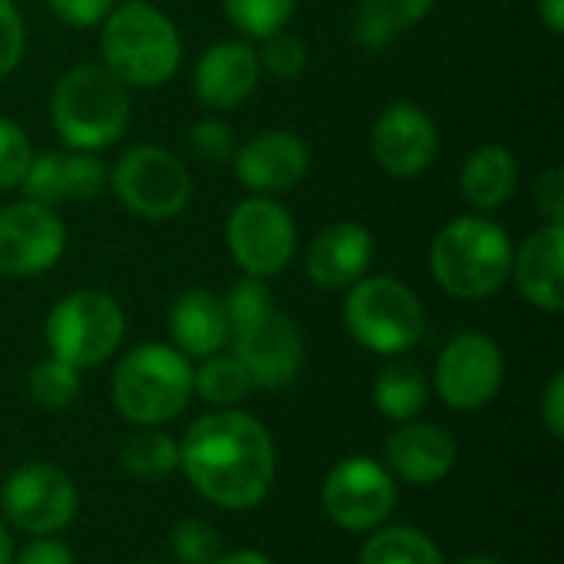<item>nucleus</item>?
Segmentation results:
<instances>
[{
  "instance_id": "cd10ccee",
  "label": "nucleus",
  "mask_w": 564,
  "mask_h": 564,
  "mask_svg": "<svg viewBox=\"0 0 564 564\" xmlns=\"http://www.w3.org/2000/svg\"><path fill=\"white\" fill-rule=\"evenodd\" d=\"M221 10L245 40H264L291 23L297 0H221Z\"/></svg>"
},
{
  "instance_id": "bb28decb",
  "label": "nucleus",
  "mask_w": 564,
  "mask_h": 564,
  "mask_svg": "<svg viewBox=\"0 0 564 564\" xmlns=\"http://www.w3.org/2000/svg\"><path fill=\"white\" fill-rule=\"evenodd\" d=\"M192 387H195V393L205 403L221 406V410L241 403L254 390V383H251L248 370L241 367V360L235 354H225V350L221 354H212V357H205L198 364Z\"/></svg>"
},
{
  "instance_id": "7c9ffc66",
  "label": "nucleus",
  "mask_w": 564,
  "mask_h": 564,
  "mask_svg": "<svg viewBox=\"0 0 564 564\" xmlns=\"http://www.w3.org/2000/svg\"><path fill=\"white\" fill-rule=\"evenodd\" d=\"M20 198L36 202V205H50L56 208L59 202H66V188H63V152L50 149L33 155L23 182H20Z\"/></svg>"
},
{
  "instance_id": "6e6552de",
  "label": "nucleus",
  "mask_w": 564,
  "mask_h": 564,
  "mask_svg": "<svg viewBox=\"0 0 564 564\" xmlns=\"http://www.w3.org/2000/svg\"><path fill=\"white\" fill-rule=\"evenodd\" d=\"M109 188L119 205L142 221H172L192 202V172L185 159L155 142L126 149L109 169Z\"/></svg>"
},
{
  "instance_id": "aec40b11",
  "label": "nucleus",
  "mask_w": 564,
  "mask_h": 564,
  "mask_svg": "<svg viewBox=\"0 0 564 564\" xmlns=\"http://www.w3.org/2000/svg\"><path fill=\"white\" fill-rule=\"evenodd\" d=\"M456 463L459 449L443 426L410 420L387 440V469L410 486H436L456 469Z\"/></svg>"
},
{
  "instance_id": "dca6fc26",
  "label": "nucleus",
  "mask_w": 564,
  "mask_h": 564,
  "mask_svg": "<svg viewBox=\"0 0 564 564\" xmlns=\"http://www.w3.org/2000/svg\"><path fill=\"white\" fill-rule=\"evenodd\" d=\"M235 178L251 195H288L311 172V149L291 129H264L248 142H238L231 159Z\"/></svg>"
},
{
  "instance_id": "a878e982",
  "label": "nucleus",
  "mask_w": 564,
  "mask_h": 564,
  "mask_svg": "<svg viewBox=\"0 0 564 564\" xmlns=\"http://www.w3.org/2000/svg\"><path fill=\"white\" fill-rule=\"evenodd\" d=\"M360 564H446V558L426 532L410 525H380L367 539Z\"/></svg>"
},
{
  "instance_id": "393cba45",
  "label": "nucleus",
  "mask_w": 564,
  "mask_h": 564,
  "mask_svg": "<svg viewBox=\"0 0 564 564\" xmlns=\"http://www.w3.org/2000/svg\"><path fill=\"white\" fill-rule=\"evenodd\" d=\"M119 463L139 482H162L178 469V443L159 426H139V433L122 443Z\"/></svg>"
},
{
  "instance_id": "39448f33",
  "label": "nucleus",
  "mask_w": 564,
  "mask_h": 564,
  "mask_svg": "<svg viewBox=\"0 0 564 564\" xmlns=\"http://www.w3.org/2000/svg\"><path fill=\"white\" fill-rule=\"evenodd\" d=\"M195 370L185 354L169 344L132 347L112 373V403L135 426H162L188 406Z\"/></svg>"
},
{
  "instance_id": "e433bc0d",
  "label": "nucleus",
  "mask_w": 564,
  "mask_h": 564,
  "mask_svg": "<svg viewBox=\"0 0 564 564\" xmlns=\"http://www.w3.org/2000/svg\"><path fill=\"white\" fill-rule=\"evenodd\" d=\"M26 53V23L13 0H0V79L10 76Z\"/></svg>"
},
{
  "instance_id": "f257e3e1",
  "label": "nucleus",
  "mask_w": 564,
  "mask_h": 564,
  "mask_svg": "<svg viewBox=\"0 0 564 564\" xmlns=\"http://www.w3.org/2000/svg\"><path fill=\"white\" fill-rule=\"evenodd\" d=\"M178 469L212 506L245 512L268 499L278 453L261 420L228 406L198 416L185 430L178 446Z\"/></svg>"
},
{
  "instance_id": "49530a36",
  "label": "nucleus",
  "mask_w": 564,
  "mask_h": 564,
  "mask_svg": "<svg viewBox=\"0 0 564 564\" xmlns=\"http://www.w3.org/2000/svg\"><path fill=\"white\" fill-rule=\"evenodd\" d=\"M142 3H152V0H142Z\"/></svg>"
},
{
  "instance_id": "6ab92c4d",
  "label": "nucleus",
  "mask_w": 564,
  "mask_h": 564,
  "mask_svg": "<svg viewBox=\"0 0 564 564\" xmlns=\"http://www.w3.org/2000/svg\"><path fill=\"white\" fill-rule=\"evenodd\" d=\"M512 281L519 294L542 314L564 307V225H539L512 254Z\"/></svg>"
},
{
  "instance_id": "5701e85b",
  "label": "nucleus",
  "mask_w": 564,
  "mask_h": 564,
  "mask_svg": "<svg viewBox=\"0 0 564 564\" xmlns=\"http://www.w3.org/2000/svg\"><path fill=\"white\" fill-rule=\"evenodd\" d=\"M433 7L436 0H357L350 17V36L364 50L380 53L403 33L420 26L433 13Z\"/></svg>"
},
{
  "instance_id": "9b49d317",
  "label": "nucleus",
  "mask_w": 564,
  "mask_h": 564,
  "mask_svg": "<svg viewBox=\"0 0 564 564\" xmlns=\"http://www.w3.org/2000/svg\"><path fill=\"white\" fill-rule=\"evenodd\" d=\"M321 506L334 525L347 532H373L397 509V479L370 456H347L327 473Z\"/></svg>"
},
{
  "instance_id": "a18cd8bd",
  "label": "nucleus",
  "mask_w": 564,
  "mask_h": 564,
  "mask_svg": "<svg viewBox=\"0 0 564 564\" xmlns=\"http://www.w3.org/2000/svg\"><path fill=\"white\" fill-rule=\"evenodd\" d=\"M456 564H506L502 558H496V555H466V558H459Z\"/></svg>"
},
{
  "instance_id": "f704fd0d",
  "label": "nucleus",
  "mask_w": 564,
  "mask_h": 564,
  "mask_svg": "<svg viewBox=\"0 0 564 564\" xmlns=\"http://www.w3.org/2000/svg\"><path fill=\"white\" fill-rule=\"evenodd\" d=\"M185 142H188V152L198 155L208 165H231L235 149H238L235 129L225 119H215V116H205V119L192 122Z\"/></svg>"
},
{
  "instance_id": "c9c22d12",
  "label": "nucleus",
  "mask_w": 564,
  "mask_h": 564,
  "mask_svg": "<svg viewBox=\"0 0 564 564\" xmlns=\"http://www.w3.org/2000/svg\"><path fill=\"white\" fill-rule=\"evenodd\" d=\"M221 301H225V314H228V330H238L274 307V294H271L268 281L248 278V274L241 281H235L228 297H221Z\"/></svg>"
},
{
  "instance_id": "4468645a",
  "label": "nucleus",
  "mask_w": 564,
  "mask_h": 564,
  "mask_svg": "<svg viewBox=\"0 0 564 564\" xmlns=\"http://www.w3.org/2000/svg\"><path fill=\"white\" fill-rule=\"evenodd\" d=\"M66 225L50 205L10 202L0 208V274L36 278L56 268L66 251Z\"/></svg>"
},
{
  "instance_id": "f03ea898",
  "label": "nucleus",
  "mask_w": 564,
  "mask_h": 564,
  "mask_svg": "<svg viewBox=\"0 0 564 564\" xmlns=\"http://www.w3.org/2000/svg\"><path fill=\"white\" fill-rule=\"evenodd\" d=\"M102 66L129 89H159L182 66V33L155 3L122 0L99 23Z\"/></svg>"
},
{
  "instance_id": "a211bd4d",
  "label": "nucleus",
  "mask_w": 564,
  "mask_h": 564,
  "mask_svg": "<svg viewBox=\"0 0 564 564\" xmlns=\"http://www.w3.org/2000/svg\"><path fill=\"white\" fill-rule=\"evenodd\" d=\"M373 231L360 221H330L324 225L304 251V271L314 288L337 294L354 288L360 278H367L373 264Z\"/></svg>"
},
{
  "instance_id": "9d476101",
  "label": "nucleus",
  "mask_w": 564,
  "mask_h": 564,
  "mask_svg": "<svg viewBox=\"0 0 564 564\" xmlns=\"http://www.w3.org/2000/svg\"><path fill=\"white\" fill-rule=\"evenodd\" d=\"M436 393L449 410L476 413L489 406L506 380V354L482 330H459L436 360Z\"/></svg>"
},
{
  "instance_id": "58836bf2",
  "label": "nucleus",
  "mask_w": 564,
  "mask_h": 564,
  "mask_svg": "<svg viewBox=\"0 0 564 564\" xmlns=\"http://www.w3.org/2000/svg\"><path fill=\"white\" fill-rule=\"evenodd\" d=\"M535 205L545 225H564V172L558 165L535 178Z\"/></svg>"
},
{
  "instance_id": "2f4dec72",
  "label": "nucleus",
  "mask_w": 564,
  "mask_h": 564,
  "mask_svg": "<svg viewBox=\"0 0 564 564\" xmlns=\"http://www.w3.org/2000/svg\"><path fill=\"white\" fill-rule=\"evenodd\" d=\"M63 188L66 202H86L109 188V169L96 152H63Z\"/></svg>"
},
{
  "instance_id": "f8f14e48",
  "label": "nucleus",
  "mask_w": 564,
  "mask_h": 564,
  "mask_svg": "<svg viewBox=\"0 0 564 564\" xmlns=\"http://www.w3.org/2000/svg\"><path fill=\"white\" fill-rule=\"evenodd\" d=\"M79 496L73 479L53 463H26L0 489V509L10 525L43 539L63 532L76 516Z\"/></svg>"
},
{
  "instance_id": "c03bdc74",
  "label": "nucleus",
  "mask_w": 564,
  "mask_h": 564,
  "mask_svg": "<svg viewBox=\"0 0 564 564\" xmlns=\"http://www.w3.org/2000/svg\"><path fill=\"white\" fill-rule=\"evenodd\" d=\"M0 564H13V542L3 525H0Z\"/></svg>"
},
{
  "instance_id": "4c0bfd02",
  "label": "nucleus",
  "mask_w": 564,
  "mask_h": 564,
  "mask_svg": "<svg viewBox=\"0 0 564 564\" xmlns=\"http://www.w3.org/2000/svg\"><path fill=\"white\" fill-rule=\"evenodd\" d=\"M46 3L59 23L73 30H89V26H99L119 0H46Z\"/></svg>"
},
{
  "instance_id": "ddd939ff",
  "label": "nucleus",
  "mask_w": 564,
  "mask_h": 564,
  "mask_svg": "<svg viewBox=\"0 0 564 564\" xmlns=\"http://www.w3.org/2000/svg\"><path fill=\"white\" fill-rule=\"evenodd\" d=\"M370 159L390 178H416L440 155V129L426 109L410 99L383 106L367 135Z\"/></svg>"
},
{
  "instance_id": "20e7f679",
  "label": "nucleus",
  "mask_w": 564,
  "mask_h": 564,
  "mask_svg": "<svg viewBox=\"0 0 564 564\" xmlns=\"http://www.w3.org/2000/svg\"><path fill=\"white\" fill-rule=\"evenodd\" d=\"M132 119L129 86L102 63H76L59 73L50 93V122L73 152H102L116 145Z\"/></svg>"
},
{
  "instance_id": "79ce46f5",
  "label": "nucleus",
  "mask_w": 564,
  "mask_h": 564,
  "mask_svg": "<svg viewBox=\"0 0 564 564\" xmlns=\"http://www.w3.org/2000/svg\"><path fill=\"white\" fill-rule=\"evenodd\" d=\"M539 17L552 33H564V0H539Z\"/></svg>"
},
{
  "instance_id": "c756f323",
  "label": "nucleus",
  "mask_w": 564,
  "mask_h": 564,
  "mask_svg": "<svg viewBox=\"0 0 564 564\" xmlns=\"http://www.w3.org/2000/svg\"><path fill=\"white\" fill-rule=\"evenodd\" d=\"M258 43L261 46H254V50H258L261 76H268L274 83H294L307 69V46L291 30H278Z\"/></svg>"
},
{
  "instance_id": "ea45409f",
  "label": "nucleus",
  "mask_w": 564,
  "mask_h": 564,
  "mask_svg": "<svg viewBox=\"0 0 564 564\" xmlns=\"http://www.w3.org/2000/svg\"><path fill=\"white\" fill-rule=\"evenodd\" d=\"M542 420L552 440H564V373L558 370L542 393Z\"/></svg>"
},
{
  "instance_id": "1a4fd4ad",
  "label": "nucleus",
  "mask_w": 564,
  "mask_h": 564,
  "mask_svg": "<svg viewBox=\"0 0 564 564\" xmlns=\"http://www.w3.org/2000/svg\"><path fill=\"white\" fill-rule=\"evenodd\" d=\"M225 245L241 274L268 281L294 261L297 225L278 198L248 195L228 212Z\"/></svg>"
},
{
  "instance_id": "a19ab883",
  "label": "nucleus",
  "mask_w": 564,
  "mask_h": 564,
  "mask_svg": "<svg viewBox=\"0 0 564 564\" xmlns=\"http://www.w3.org/2000/svg\"><path fill=\"white\" fill-rule=\"evenodd\" d=\"M13 564H76L73 562V552L56 542L53 535H43V539H33L17 558Z\"/></svg>"
},
{
  "instance_id": "412c9836",
  "label": "nucleus",
  "mask_w": 564,
  "mask_h": 564,
  "mask_svg": "<svg viewBox=\"0 0 564 564\" xmlns=\"http://www.w3.org/2000/svg\"><path fill=\"white\" fill-rule=\"evenodd\" d=\"M169 334L175 340V350L185 357H212L228 347V314L225 301L205 288H192L175 297L169 307Z\"/></svg>"
},
{
  "instance_id": "c85d7f7f",
  "label": "nucleus",
  "mask_w": 564,
  "mask_h": 564,
  "mask_svg": "<svg viewBox=\"0 0 564 564\" xmlns=\"http://www.w3.org/2000/svg\"><path fill=\"white\" fill-rule=\"evenodd\" d=\"M26 390H30V400L50 413H59V410H69L79 397V370L63 364V360H43L30 370L26 377Z\"/></svg>"
},
{
  "instance_id": "423d86ee",
  "label": "nucleus",
  "mask_w": 564,
  "mask_h": 564,
  "mask_svg": "<svg viewBox=\"0 0 564 564\" xmlns=\"http://www.w3.org/2000/svg\"><path fill=\"white\" fill-rule=\"evenodd\" d=\"M344 327L370 354L400 357L426 334L420 294L393 274H367L344 294Z\"/></svg>"
},
{
  "instance_id": "4be33fe9",
  "label": "nucleus",
  "mask_w": 564,
  "mask_h": 564,
  "mask_svg": "<svg viewBox=\"0 0 564 564\" xmlns=\"http://www.w3.org/2000/svg\"><path fill=\"white\" fill-rule=\"evenodd\" d=\"M459 192L466 205L479 215L499 212L519 192V159L499 142L473 149L459 169Z\"/></svg>"
},
{
  "instance_id": "37998d69",
  "label": "nucleus",
  "mask_w": 564,
  "mask_h": 564,
  "mask_svg": "<svg viewBox=\"0 0 564 564\" xmlns=\"http://www.w3.org/2000/svg\"><path fill=\"white\" fill-rule=\"evenodd\" d=\"M215 564H274V562H271L268 555H261V552H248V549H241V552H221Z\"/></svg>"
},
{
  "instance_id": "b1692460",
  "label": "nucleus",
  "mask_w": 564,
  "mask_h": 564,
  "mask_svg": "<svg viewBox=\"0 0 564 564\" xmlns=\"http://www.w3.org/2000/svg\"><path fill=\"white\" fill-rule=\"evenodd\" d=\"M430 400V380L426 373L410 360L387 364L373 380V406L380 416L393 423H410L426 410Z\"/></svg>"
},
{
  "instance_id": "2eb2a0df",
  "label": "nucleus",
  "mask_w": 564,
  "mask_h": 564,
  "mask_svg": "<svg viewBox=\"0 0 564 564\" xmlns=\"http://www.w3.org/2000/svg\"><path fill=\"white\" fill-rule=\"evenodd\" d=\"M228 347L248 370L251 383L261 390L288 387L301 373V364H304L301 327L284 311H278V304L268 314L254 317L251 324L231 330Z\"/></svg>"
},
{
  "instance_id": "7ed1b4c3",
  "label": "nucleus",
  "mask_w": 564,
  "mask_h": 564,
  "mask_svg": "<svg viewBox=\"0 0 564 564\" xmlns=\"http://www.w3.org/2000/svg\"><path fill=\"white\" fill-rule=\"evenodd\" d=\"M516 245L489 215H459L430 245V274L456 301H486L512 281Z\"/></svg>"
},
{
  "instance_id": "72a5a7b5",
  "label": "nucleus",
  "mask_w": 564,
  "mask_h": 564,
  "mask_svg": "<svg viewBox=\"0 0 564 564\" xmlns=\"http://www.w3.org/2000/svg\"><path fill=\"white\" fill-rule=\"evenodd\" d=\"M225 542L205 519H182L172 529V555L178 564H215Z\"/></svg>"
},
{
  "instance_id": "f3484780",
  "label": "nucleus",
  "mask_w": 564,
  "mask_h": 564,
  "mask_svg": "<svg viewBox=\"0 0 564 564\" xmlns=\"http://www.w3.org/2000/svg\"><path fill=\"white\" fill-rule=\"evenodd\" d=\"M261 79L264 76L258 66V50L251 46V40H218L198 56L192 93L205 109L231 112L258 93Z\"/></svg>"
},
{
  "instance_id": "0eeeda50",
  "label": "nucleus",
  "mask_w": 564,
  "mask_h": 564,
  "mask_svg": "<svg viewBox=\"0 0 564 564\" xmlns=\"http://www.w3.org/2000/svg\"><path fill=\"white\" fill-rule=\"evenodd\" d=\"M43 334L53 360L89 370L119 350L126 337V314L112 294L99 288H79L50 307Z\"/></svg>"
},
{
  "instance_id": "473e14b6",
  "label": "nucleus",
  "mask_w": 564,
  "mask_h": 564,
  "mask_svg": "<svg viewBox=\"0 0 564 564\" xmlns=\"http://www.w3.org/2000/svg\"><path fill=\"white\" fill-rule=\"evenodd\" d=\"M33 142L26 129L7 116H0V192H17L30 162H33Z\"/></svg>"
}]
</instances>
